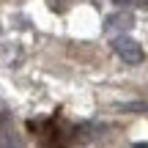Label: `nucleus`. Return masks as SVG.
Masks as SVG:
<instances>
[{
  "label": "nucleus",
  "mask_w": 148,
  "mask_h": 148,
  "mask_svg": "<svg viewBox=\"0 0 148 148\" xmlns=\"http://www.w3.org/2000/svg\"><path fill=\"white\" fill-rule=\"evenodd\" d=\"M132 5H140V8H148V0H132Z\"/></svg>",
  "instance_id": "obj_5"
},
{
  "label": "nucleus",
  "mask_w": 148,
  "mask_h": 148,
  "mask_svg": "<svg viewBox=\"0 0 148 148\" xmlns=\"http://www.w3.org/2000/svg\"><path fill=\"white\" fill-rule=\"evenodd\" d=\"M52 11H66V0H47Z\"/></svg>",
  "instance_id": "obj_3"
},
{
  "label": "nucleus",
  "mask_w": 148,
  "mask_h": 148,
  "mask_svg": "<svg viewBox=\"0 0 148 148\" xmlns=\"http://www.w3.org/2000/svg\"><path fill=\"white\" fill-rule=\"evenodd\" d=\"M121 110H148V104H121Z\"/></svg>",
  "instance_id": "obj_4"
},
{
  "label": "nucleus",
  "mask_w": 148,
  "mask_h": 148,
  "mask_svg": "<svg viewBox=\"0 0 148 148\" xmlns=\"http://www.w3.org/2000/svg\"><path fill=\"white\" fill-rule=\"evenodd\" d=\"M112 49H115V55L123 60V63H129V66H137V63H143V60H145L143 47H140L134 38H129V36L112 38Z\"/></svg>",
  "instance_id": "obj_1"
},
{
  "label": "nucleus",
  "mask_w": 148,
  "mask_h": 148,
  "mask_svg": "<svg viewBox=\"0 0 148 148\" xmlns=\"http://www.w3.org/2000/svg\"><path fill=\"white\" fill-rule=\"evenodd\" d=\"M115 5H132V0H112Z\"/></svg>",
  "instance_id": "obj_6"
},
{
  "label": "nucleus",
  "mask_w": 148,
  "mask_h": 148,
  "mask_svg": "<svg viewBox=\"0 0 148 148\" xmlns=\"http://www.w3.org/2000/svg\"><path fill=\"white\" fill-rule=\"evenodd\" d=\"M134 25L132 14L129 11H118V14H110L104 22V30H129V27Z\"/></svg>",
  "instance_id": "obj_2"
}]
</instances>
